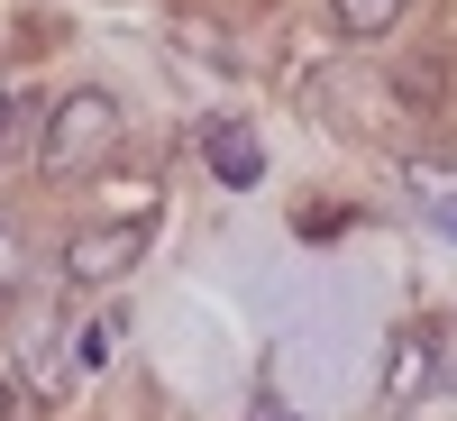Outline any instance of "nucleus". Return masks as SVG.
<instances>
[{
	"label": "nucleus",
	"mask_w": 457,
	"mask_h": 421,
	"mask_svg": "<svg viewBox=\"0 0 457 421\" xmlns=\"http://www.w3.org/2000/svg\"><path fill=\"white\" fill-rule=\"evenodd\" d=\"M120 101H110L101 83H73L46 120H37V156H46V174H92L101 156H120Z\"/></svg>",
	"instance_id": "f257e3e1"
},
{
	"label": "nucleus",
	"mask_w": 457,
	"mask_h": 421,
	"mask_svg": "<svg viewBox=\"0 0 457 421\" xmlns=\"http://www.w3.org/2000/svg\"><path fill=\"white\" fill-rule=\"evenodd\" d=\"M137 257H146V229H137V220H92V229H73V239H64V275H73V284H120Z\"/></svg>",
	"instance_id": "f03ea898"
},
{
	"label": "nucleus",
	"mask_w": 457,
	"mask_h": 421,
	"mask_svg": "<svg viewBox=\"0 0 457 421\" xmlns=\"http://www.w3.org/2000/svg\"><path fill=\"white\" fill-rule=\"evenodd\" d=\"M403 193H411V211H421L439 239H457V156H411Z\"/></svg>",
	"instance_id": "7ed1b4c3"
},
{
	"label": "nucleus",
	"mask_w": 457,
	"mask_h": 421,
	"mask_svg": "<svg viewBox=\"0 0 457 421\" xmlns=\"http://www.w3.org/2000/svg\"><path fill=\"white\" fill-rule=\"evenodd\" d=\"M202 147H211V174H220V183H238V193L265 174V156H256V129H247V120H211V129H202Z\"/></svg>",
	"instance_id": "20e7f679"
},
{
	"label": "nucleus",
	"mask_w": 457,
	"mask_h": 421,
	"mask_svg": "<svg viewBox=\"0 0 457 421\" xmlns=\"http://www.w3.org/2000/svg\"><path fill=\"white\" fill-rule=\"evenodd\" d=\"M439 385V358H430V339H394V375H385V394L411 403V394H430Z\"/></svg>",
	"instance_id": "39448f33"
},
{
	"label": "nucleus",
	"mask_w": 457,
	"mask_h": 421,
	"mask_svg": "<svg viewBox=\"0 0 457 421\" xmlns=\"http://www.w3.org/2000/svg\"><path fill=\"white\" fill-rule=\"evenodd\" d=\"M403 10H411V0H329V28L338 37H385Z\"/></svg>",
	"instance_id": "423d86ee"
},
{
	"label": "nucleus",
	"mask_w": 457,
	"mask_h": 421,
	"mask_svg": "<svg viewBox=\"0 0 457 421\" xmlns=\"http://www.w3.org/2000/svg\"><path fill=\"white\" fill-rule=\"evenodd\" d=\"M19 284H28V248H19V229L0 220V302H19Z\"/></svg>",
	"instance_id": "0eeeda50"
},
{
	"label": "nucleus",
	"mask_w": 457,
	"mask_h": 421,
	"mask_svg": "<svg viewBox=\"0 0 457 421\" xmlns=\"http://www.w3.org/2000/svg\"><path fill=\"white\" fill-rule=\"evenodd\" d=\"M0 129H10V101H0ZM0 165H10V147H0Z\"/></svg>",
	"instance_id": "6e6552de"
},
{
	"label": "nucleus",
	"mask_w": 457,
	"mask_h": 421,
	"mask_svg": "<svg viewBox=\"0 0 457 421\" xmlns=\"http://www.w3.org/2000/svg\"><path fill=\"white\" fill-rule=\"evenodd\" d=\"M0 421H10V385H0Z\"/></svg>",
	"instance_id": "1a4fd4ad"
},
{
	"label": "nucleus",
	"mask_w": 457,
	"mask_h": 421,
	"mask_svg": "<svg viewBox=\"0 0 457 421\" xmlns=\"http://www.w3.org/2000/svg\"><path fill=\"white\" fill-rule=\"evenodd\" d=\"M256 421H284V412H256Z\"/></svg>",
	"instance_id": "9d476101"
},
{
	"label": "nucleus",
	"mask_w": 457,
	"mask_h": 421,
	"mask_svg": "<svg viewBox=\"0 0 457 421\" xmlns=\"http://www.w3.org/2000/svg\"><path fill=\"white\" fill-rule=\"evenodd\" d=\"M448 385H457V366H448Z\"/></svg>",
	"instance_id": "9b49d317"
}]
</instances>
